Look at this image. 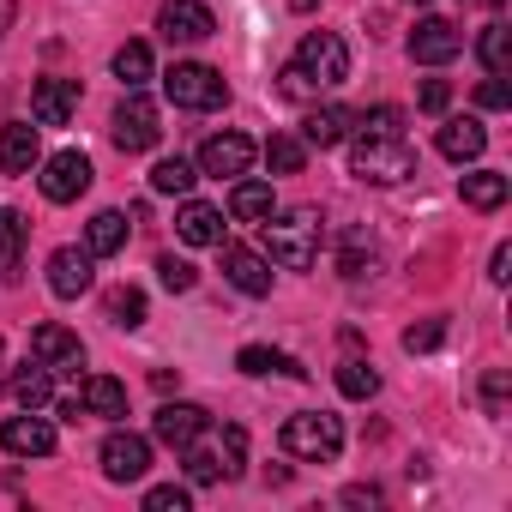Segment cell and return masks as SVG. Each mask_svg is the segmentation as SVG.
I'll return each instance as SVG.
<instances>
[{"instance_id": "1", "label": "cell", "mask_w": 512, "mask_h": 512, "mask_svg": "<svg viewBox=\"0 0 512 512\" xmlns=\"http://www.w3.org/2000/svg\"><path fill=\"white\" fill-rule=\"evenodd\" d=\"M350 79V49H344V37L338 31H308L302 37V49H296V61L284 67V97H320V91H338Z\"/></svg>"}, {"instance_id": "2", "label": "cell", "mask_w": 512, "mask_h": 512, "mask_svg": "<svg viewBox=\"0 0 512 512\" xmlns=\"http://www.w3.org/2000/svg\"><path fill=\"white\" fill-rule=\"evenodd\" d=\"M350 175L368 187H398L416 175V151L404 133H350Z\"/></svg>"}, {"instance_id": "3", "label": "cell", "mask_w": 512, "mask_h": 512, "mask_svg": "<svg viewBox=\"0 0 512 512\" xmlns=\"http://www.w3.org/2000/svg\"><path fill=\"white\" fill-rule=\"evenodd\" d=\"M260 229H266V260H272V266L308 272V266L320 260V235H326V229H320V211H308V205H302V211H272Z\"/></svg>"}, {"instance_id": "4", "label": "cell", "mask_w": 512, "mask_h": 512, "mask_svg": "<svg viewBox=\"0 0 512 512\" xmlns=\"http://www.w3.org/2000/svg\"><path fill=\"white\" fill-rule=\"evenodd\" d=\"M187 452V482H199V488H211V482H229V476H241V452H247V434L241 428H223V434H199L193 446H181Z\"/></svg>"}, {"instance_id": "5", "label": "cell", "mask_w": 512, "mask_h": 512, "mask_svg": "<svg viewBox=\"0 0 512 512\" xmlns=\"http://www.w3.org/2000/svg\"><path fill=\"white\" fill-rule=\"evenodd\" d=\"M163 97H169L175 109L211 115V109H223V103H229V85H223V73H217V67H205V61H175V67L163 73Z\"/></svg>"}, {"instance_id": "6", "label": "cell", "mask_w": 512, "mask_h": 512, "mask_svg": "<svg viewBox=\"0 0 512 512\" xmlns=\"http://www.w3.org/2000/svg\"><path fill=\"white\" fill-rule=\"evenodd\" d=\"M284 452L308 458V464H332L344 452V422L332 410H302V416L284 422Z\"/></svg>"}, {"instance_id": "7", "label": "cell", "mask_w": 512, "mask_h": 512, "mask_svg": "<svg viewBox=\"0 0 512 512\" xmlns=\"http://www.w3.org/2000/svg\"><path fill=\"white\" fill-rule=\"evenodd\" d=\"M109 139H115L121 151H151V145L163 139V127H157V103H151L145 91H127L121 109H115V121H109Z\"/></svg>"}, {"instance_id": "8", "label": "cell", "mask_w": 512, "mask_h": 512, "mask_svg": "<svg viewBox=\"0 0 512 512\" xmlns=\"http://www.w3.org/2000/svg\"><path fill=\"white\" fill-rule=\"evenodd\" d=\"M85 187H91V157L85 151H55L43 163V199L49 205H73Z\"/></svg>"}, {"instance_id": "9", "label": "cell", "mask_w": 512, "mask_h": 512, "mask_svg": "<svg viewBox=\"0 0 512 512\" xmlns=\"http://www.w3.org/2000/svg\"><path fill=\"white\" fill-rule=\"evenodd\" d=\"M145 470H151V440L133 434V428H115L103 440V476L109 482H139Z\"/></svg>"}, {"instance_id": "10", "label": "cell", "mask_w": 512, "mask_h": 512, "mask_svg": "<svg viewBox=\"0 0 512 512\" xmlns=\"http://www.w3.org/2000/svg\"><path fill=\"white\" fill-rule=\"evenodd\" d=\"M91 278H97V253H91V247H55V253H49V290H55L61 302L85 296Z\"/></svg>"}, {"instance_id": "11", "label": "cell", "mask_w": 512, "mask_h": 512, "mask_svg": "<svg viewBox=\"0 0 512 512\" xmlns=\"http://www.w3.org/2000/svg\"><path fill=\"white\" fill-rule=\"evenodd\" d=\"M31 356L49 368V374H79L85 368V344H79V332H67V326H37L31 332Z\"/></svg>"}, {"instance_id": "12", "label": "cell", "mask_w": 512, "mask_h": 512, "mask_svg": "<svg viewBox=\"0 0 512 512\" xmlns=\"http://www.w3.org/2000/svg\"><path fill=\"white\" fill-rule=\"evenodd\" d=\"M223 247V278L241 290V296H272V260L253 247H235V241H217Z\"/></svg>"}, {"instance_id": "13", "label": "cell", "mask_w": 512, "mask_h": 512, "mask_svg": "<svg viewBox=\"0 0 512 512\" xmlns=\"http://www.w3.org/2000/svg\"><path fill=\"white\" fill-rule=\"evenodd\" d=\"M157 31H163L169 43H205V37L217 31V19H211V7H205V0H163Z\"/></svg>"}, {"instance_id": "14", "label": "cell", "mask_w": 512, "mask_h": 512, "mask_svg": "<svg viewBox=\"0 0 512 512\" xmlns=\"http://www.w3.org/2000/svg\"><path fill=\"white\" fill-rule=\"evenodd\" d=\"M247 163H253V139H247V133H211V139L199 145V169L217 175V181L247 175Z\"/></svg>"}, {"instance_id": "15", "label": "cell", "mask_w": 512, "mask_h": 512, "mask_svg": "<svg viewBox=\"0 0 512 512\" xmlns=\"http://www.w3.org/2000/svg\"><path fill=\"white\" fill-rule=\"evenodd\" d=\"M458 49H464V37H458L452 19H422V25L410 31V61H416V67H446Z\"/></svg>"}, {"instance_id": "16", "label": "cell", "mask_w": 512, "mask_h": 512, "mask_svg": "<svg viewBox=\"0 0 512 512\" xmlns=\"http://www.w3.org/2000/svg\"><path fill=\"white\" fill-rule=\"evenodd\" d=\"M0 446H7L13 458H49L55 452V422L25 410V416H13L7 428H0Z\"/></svg>"}, {"instance_id": "17", "label": "cell", "mask_w": 512, "mask_h": 512, "mask_svg": "<svg viewBox=\"0 0 512 512\" xmlns=\"http://www.w3.org/2000/svg\"><path fill=\"white\" fill-rule=\"evenodd\" d=\"M79 115V79H43L31 91V121L37 127H67Z\"/></svg>"}, {"instance_id": "18", "label": "cell", "mask_w": 512, "mask_h": 512, "mask_svg": "<svg viewBox=\"0 0 512 512\" xmlns=\"http://www.w3.org/2000/svg\"><path fill=\"white\" fill-rule=\"evenodd\" d=\"M205 428H211V416H205L199 404H181V398H175V404H163V410L151 416V434H157L163 446H175V452H181V446H193Z\"/></svg>"}, {"instance_id": "19", "label": "cell", "mask_w": 512, "mask_h": 512, "mask_svg": "<svg viewBox=\"0 0 512 512\" xmlns=\"http://www.w3.org/2000/svg\"><path fill=\"white\" fill-rule=\"evenodd\" d=\"M43 163V139L31 121H13V127H0V175H31Z\"/></svg>"}, {"instance_id": "20", "label": "cell", "mask_w": 512, "mask_h": 512, "mask_svg": "<svg viewBox=\"0 0 512 512\" xmlns=\"http://www.w3.org/2000/svg\"><path fill=\"white\" fill-rule=\"evenodd\" d=\"M440 157H452V163H476L482 151H488V127L476 121V115H452V121H440Z\"/></svg>"}, {"instance_id": "21", "label": "cell", "mask_w": 512, "mask_h": 512, "mask_svg": "<svg viewBox=\"0 0 512 512\" xmlns=\"http://www.w3.org/2000/svg\"><path fill=\"white\" fill-rule=\"evenodd\" d=\"M175 235H181L187 247H217V241H223V211L205 205V199H187V205L175 211Z\"/></svg>"}, {"instance_id": "22", "label": "cell", "mask_w": 512, "mask_h": 512, "mask_svg": "<svg viewBox=\"0 0 512 512\" xmlns=\"http://www.w3.org/2000/svg\"><path fill=\"white\" fill-rule=\"evenodd\" d=\"M350 127H356V115H350V109H338V103H326V109H314V115L302 121V145L332 151V145H344V139H350Z\"/></svg>"}, {"instance_id": "23", "label": "cell", "mask_w": 512, "mask_h": 512, "mask_svg": "<svg viewBox=\"0 0 512 512\" xmlns=\"http://www.w3.org/2000/svg\"><path fill=\"white\" fill-rule=\"evenodd\" d=\"M272 211H278V199H272L266 181H241V175H235V187H229V217H241V223H266Z\"/></svg>"}, {"instance_id": "24", "label": "cell", "mask_w": 512, "mask_h": 512, "mask_svg": "<svg viewBox=\"0 0 512 512\" xmlns=\"http://www.w3.org/2000/svg\"><path fill=\"white\" fill-rule=\"evenodd\" d=\"M79 404H85V416H127V386L121 380H109V374H91L85 386H79Z\"/></svg>"}, {"instance_id": "25", "label": "cell", "mask_w": 512, "mask_h": 512, "mask_svg": "<svg viewBox=\"0 0 512 512\" xmlns=\"http://www.w3.org/2000/svg\"><path fill=\"white\" fill-rule=\"evenodd\" d=\"M235 368H241V374H290V380H308V368H302L296 356H284V350H266V344H241Z\"/></svg>"}, {"instance_id": "26", "label": "cell", "mask_w": 512, "mask_h": 512, "mask_svg": "<svg viewBox=\"0 0 512 512\" xmlns=\"http://www.w3.org/2000/svg\"><path fill=\"white\" fill-rule=\"evenodd\" d=\"M458 193H464L470 211H500V205H506V175H494V169H470V175L458 181Z\"/></svg>"}, {"instance_id": "27", "label": "cell", "mask_w": 512, "mask_h": 512, "mask_svg": "<svg viewBox=\"0 0 512 512\" xmlns=\"http://www.w3.org/2000/svg\"><path fill=\"white\" fill-rule=\"evenodd\" d=\"M13 398H19L25 410H43V404H55V374H49V368L31 356V362L13 374Z\"/></svg>"}, {"instance_id": "28", "label": "cell", "mask_w": 512, "mask_h": 512, "mask_svg": "<svg viewBox=\"0 0 512 512\" xmlns=\"http://www.w3.org/2000/svg\"><path fill=\"white\" fill-rule=\"evenodd\" d=\"M85 247L97 253V260L121 253V247H127V217H121V211H97V217L85 223Z\"/></svg>"}, {"instance_id": "29", "label": "cell", "mask_w": 512, "mask_h": 512, "mask_svg": "<svg viewBox=\"0 0 512 512\" xmlns=\"http://www.w3.org/2000/svg\"><path fill=\"white\" fill-rule=\"evenodd\" d=\"M19 266H25V217L13 205H0V272L19 278Z\"/></svg>"}, {"instance_id": "30", "label": "cell", "mask_w": 512, "mask_h": 512, "mask_svg": "<svg viewBox=\"0 0 512 512\" xmlns=\"http://www.w3.org/2000/svg\"><path fill=\"white\" fill-rule=\"evenodd\" d=\"M476 61L494 73V79H506V67H512V31L494 19V25H482V37H476Z\"/></svg>"}, {"instance_id": "31", "label": "cell", "mask_w": 512, "mask_h": 512, "mask_svg": "<svg viewBox=\"0 0 512 512\" xmlns=\"http://www.w3.org/2000/svg\"><path fill=\"white\" fill-rule=\"evenodd\" d=\"M115 79H121L127 91H145V79H151V49H145V43H121V49H115Z\"/></svg>"}, {"instance_id": "32", "label": "cell", "mask_w": 512, "mask_h": 512, "mask_svg": "<svg viewBox=\"0 0 512 512\" xmlns=\"http://www.w3.org/2000/svg\"><path fill=\"white\" fill-rule=\"evenodd\" d=\"M193 181H199V175H193L187 157H163V163L151 169V193H175V199H181V193H193Z\"/></svg>"}, {"instance_id": "33", "label": "cell", "mask_w": 512, "mask_h": 512, "mask_svg": "<svg viewBox=\"0 0 512 512\" xmlns=\"http://www.w3.org/2000/svg\"><path fill=\"white\" fill-rule=\"evenodd\" d=\"M266 163H272V175H302V163H308V145H302L296 133H278V139L266 145Z\"/></svg>"}, {"instance_id": "34", "label": "cell", "mask_w": 512, "mask_h": 512, "mask_svg": "<svg viewBox=\"0 0 512 512\" xmlns=\"http://www.w3.org/2000/svg\"><path fill=\"white\" fill-rule=\"evenodd\" d=\"M338 272L344 278H374V247H368V235H350L338 247Z\"/></svg>"}, {"instance_id": "35", "label": "cell", "mask_w": 512, "mask_h": 512, "mask_svg": "<svg viewBox=\"0 0 512 512\" xmlns=\"http://www.w3.org/2000/svg\"><path fill=\"white\" fill-rule=\"evenodd\" d=\"M109 320H115L121 332L145 326V296H139V290H109Z\"/></svg>"}, {"instance_id": "36", "label": "cell", "mask_w": 512, "mask_h": 512, "mask_svg": "<svg viewBox=\"0 0 512 512\" xmlns=\"http://www.w3.org/2000/svg\"><path fill=\"white\" fill-rule=\"evenodd\" d=\"M338 392H344V398H374V392H380V374H374L368 362H344V368H338Z\"/></svg>"}, {"instance_id": "37", "label": "cell", "mask_w": 512, "mask_h": 512, "mask_svg": "<svg viewBox=\"0 0 512 512\" xmlns=\"http://www.w3.org/2000/svg\"><path fill=\"white\" fill-rule=\"evenodd\" d=\"M157 284L181 296V290H193V284H199V272H193L187 260H175V253H163V260H157Z\"/></svg>"}, {"instance_id": "38", "label": "cell", "mask_w": 512, "mask_h": 512, "mask_svg": "<svg viewBox=\"0 0 512 512\" xmlns=\"http://www.w3.org/2000/svg\"><path fill=\"white\" fill-rule=\"evenodd\" d=\"M350 133H404V115H398L392 103H380V109H362Z\"/></svg>"}, {"instance_id": "39", "label": "cell", "mask_w": 512, "mask_h": 512, "mask_svg": "<svg viewBox=\"0 0 512 512\" xmlns=\"http://www.w3.org/2000/svg\"><path fill=\"white\" fill-rule=\"evenodd\" d=\"M440 344H446V320H422V326L404 332V350H410V356H428V350H440Z\"/></svg>"}, {"instance_id": "40", "label": "cell", "mask_w": 512, "mask_h": 512, "mask_svg": "<svg viewBox=\"0 0 512 512\" xmlns=\"http://www.w3.org/2000/svg\"><path fill=\"white\" fill-rule=\"evenodd\" d=\"M187 506H193V494H187V488H175V482L145 488V512H187Z\"/></svg>"}, {"instance_id": "41", "label": "cell", "mask_w": 512, "mask_h": 512, "mask_svg": "<svg viewBox=\"0 0 512 512\" xmlns=\"http://www.w3.org/2000/svg\"><path fill=\"white\" fill-rule=\"evenodd\" d=\"M482 410H488V416H506V374H500V368L482 380Z\"/></svg>"}, {"instance_id": "42", "label": "cell", "mask_w": 512, "mask_h": 512, "mask_svg": "<svg viewBox=\"0 0 512 512\" xmlns=\"http://www.w3.org/2000/svg\"><path fill=\"white\" fill-rule=\"evenodd\" d=\"M416 103H422V109H428V115H446V103H452V91H446V79H428V85H422V97H416Z\"/></svg>"}, {"instance_id": "43", "label": "cell", "mask_w": 512, "mask_h": 512, "mask_svg": "<svg viewBox=\"0 0 512 512\" xmlns=\"http://www.w3.org/2000/svg\"><path fill=\"white\" fill-rule=\"evenodd\" d=\"M476 103H482V109H506V103H512V91H506V85H500V79L488 73V79L476 85Z\"/></svg>"}, {"instance_id": "44", "label": "cell", "mask_w": 512, "mask_h": 512, "mask_svg": "<svg viewBox=\"0 0 512 512\" xmlns=\"http://www.w3.org/2000/svg\"><path fill=\"white\" fill-rule=\"evenodd\" d=\"M488 278H494V284H506V278H512V247H506V241L494 247V260H488Z\"/></svg>"}, {"instance_id": "45", "label": "cell", "mask_w": 512, "mask_h": 512, "mask_svg": "<svg viewBox=\"0 0 512 512\" xmlns=\"http://www.w3.org/2000/svg\"><path fill=\"white\" fill-rule=\"evenodd\" d=\"M344 500H350V506H380V488H350Z\"/></svg>"}, {"instance_id": "46", "label": "cell", "mask_w": 512, "mask_h": 512, "mask_svg": "<svg viewBox=\"0 0 512 512\" xmlns=\"http://www.w3.org/2000/svg\"><path fill=\"white\" fill-rule=\"evenodd\" d=\"M13 13H19V7H13V0H0V37H7V25H13Z\"/></svg>"}, {"instance_id": "47", "label": "cell", "mask_w": 512, "mask_h": 512, "mask_svg": "<svg viewBox=\"0 0 512 512\" xmlns=\"http://www.w3.org/2000/svg\"><path fill=\"white\" fill-rule=\"evenodd\" d=\"M470 7H500V0H470Z\"/></svg>"}, {"instance_id": "48", "label": "cell", "mask_w": 512, "mask_h": 512, "mask_svg": "<svg viewBox=\"0 0 512 512\" xmlns=\"http://www.w3.org/2000/svg\"><path fill=\"white\" fill-rule=\"evenodd\" d=\"M410 7H428V0H410Z\"/></svg>"}, {"instance_id": "49", "label": "cell", "mask_w": 512, "mask_h": 512, "mask_svg": "<svg viewBox=\"0 0 512 512\" xmlns=\"http://www.w3.org/2000/svg\"><path fill=\"white\" fill-rule=\"evenodd\" d=\"M0 356H7V350H0Z\"/></svg>"}]
</instances>
